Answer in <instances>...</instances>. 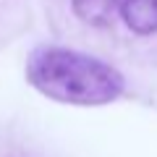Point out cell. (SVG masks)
<instances>
[{
  "mask_svg": "<svg viewBox=\"0 0 157 157\" xmlns=\"http://www.w3.org/2000/svg\"><path fill=\"white\" fill-rule=\"evenodd\" d=\"M121 18L136 37L157 34V0H118Z\"/></svg>",
  "mask_w": 157,
  "mask_h": 157,
  "instance_id": "cell-2",
  "label": "cell"
},
{
  "mask_svg": "<svg viewBox=\"0 0 157 157\" xmlns=\"http://www.w3.org/2000/svg\"><path fill=\"white\" fill-rule=\"evenodd\" d=\"M118 0H71V11L78 21L89 26H105L113 18V8Z\"/></svg>",
  "mask_w": 157,
  "mask_h": 157,
  "instance_id": "cell-3",
  "label": "cell"
},
{
  "mask_svg": "<svg viewBox=\"0 0 157 157\" xmlns=\"http://www.w3.org/2000/svg\"><path fill=\"white\" fill-rule=\"evenodd\" d=\"M26 78L50 100L84 107L115 102L126 89L121 71L110 63L58 45H42L29 55Z\"/></svg>",
  "mask_w": 157,
  "mask_h": 157,
  "instance_id": "cell-1",
  "label": "cell"
}]
</instances>
